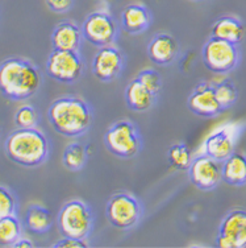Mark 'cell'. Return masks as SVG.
Here are the masks:
<instances>
[{
  "label": "cell",
  "instance_id": "obj_17",
  "mask_svg": "<svg viewBox=\"0 0 246 248\" xmlns=\"http://www.w3.org/2000/svg\"><path fill=\"white\" fill-rule=\"evenodd\" d=\"M211 36L225 40L234 45H240L245 40L246 28L241 20H238L237 17L224 16L212 25Z\"/></svg>",
  "mask_w": 246,
  "mask_h": 248
},
{
  "label": "cell",
  "instance_id": "obj_11",
  "mask_svg": "<svg viewBox=\"0 0 246 248\" xmlns=\"http://www.w3.org/2000/svg\"><path fill=\"white\" fill-rule=\"evenodd\" d=\"M124 67H125V57L114 45L99 48L91 63L92 74L103 83L115 81L121 74Z\"/></svg>",
  "mask_w": 246,
  "mask_h": 248
},
{
  "label": "cell",
  "instance_id": "obj_23",
  "mask_svg": "<svg viewBox=\"0 0 246 248\" xmlns=\"http://www.w3.org/2000/svg\"><path fill=\"white\" fill-rule=\"evenodd\" d=\"M21 223L16 214L7 215L0 219V246L14 247V244L21 238Z\"/></svg>",
  "mask_w": 246,
  "mask_h": 248
},
{
  "label": "cell",
  "instance_id": "obj_12",
  "mask_svg": "<svg viewBox=\"0 0 246 248\" xmlns=\"http://www.w3.org/2000/svg\"><path fill=\"white\" fill-rule=\"evenodd\" d=\"M187 107L200 118H215L223 112L215 94V87L209 83H200L195 87L187 100Z\"/></svg>",
  "mask_w": 246,
  "mask_h": 248
},
{
  "label": "cell",
  "instance_id": "obj_9",
  "mask_svg": "<svg viewBox=\"0 0 246 248\" xmlns=\"http://www.w3.org/2000/svg\"><path fill=\"white\" fill-rule=\"evenodd\" d=\"M83 40L96 48L114 45L118 34V25L115 19L107 12H92L81 27Z\"/></svg>",
  "mask_w": 246,
  "mask_h": 248
},
{
  "label": "cell",
  "instance_id": "obj_21",
  "mask_svg": "<svg viewBox=\"0 0 246 248\" xmlns=\"http://www.w3.org/2000/svg\"><path fill=\"white\" fill-rule=\"evenodd\" d=\"M25 226L33 234H45L53 226V215L43 206H29L25 214Z\"/></svg>",
  "mask_w": 246,
  "mask_h": 248
},
{
  "label": "cell",
  "instance_id": "obj_18",
  "mask_svg": "<svg viewBox=\"0 0 246 248\" xmlns=\"http://www.w3.org/2000/svg\"><path fill=\"white\" fill-rule=\"evenodd\" d=\"M124 96H125V102H127L129 110L134 111V112H145V111L150 110L157 102L156 94L147 90L137 78L133 79L127 86Z\"/></svg>",
  "mask_w": 246,
  "mask_h": 248
},
{
  "label": "cell",
  "instance_id": "obj_14",
  "mask_svg": "<svg viewBox=\"0 0 246 248\" xmlns=\"http://www.w3.org/2000/svg\"><path fill=\"white\" fill-rule=\"evenodd\" d=\"M218 235L225 236L232 248H246V210L229 211L221 220Z\"/></svg>",
  "mask_w": 246,
  "mask_h": 248
},
{
  "label": "cell",
  "instance_id": "obj_10",
  "mask_svg": "<svg viewBox=\"0 0 246 248\" xmlns=\"http://www.w3.org/2000/svg\"><path fill=\"white\" fill-rule=\"evenodd\" d=\"M189 181L199 190L209 191L216 189L221 178V162L213 160L208 155H199L191 160L188 169Z\"/></svg>",
  "mask_w": 246,
  "mask_h": 248
},
{
  "label": "cell",
  "instance_id": "obj_30",
  "mask_svg": "<svg viewBox=\"0 0 246 248\" xmlns=\"http://www.w3.org/2000/svg\"><path fill=\"white\" fill-rule=\"evenodd\" d=\"M54 248H81V247H88V243L83 240V239H75V238H66L58 240L57 243L53 244Z\"/></svg>",
  "mask_w": 246,
  "mask_h": 248
},
{
  "label": "cell",
  "instance_id": "obj_2",
  "mask_svg": "<svg viewBox=\"0 0 246 248\" xmlns=\"http://www.w3.org/2000/svg\"><path fill=\"white\" fill-rule=\"evenodd\" d=\"M47 118L57 134L75 139L85 135L92 125L94 112L87 102L78 96H62L53 102Z\"/></svg>",
  "mask_w": 246,
  "mask_h": 248
},
{
  "label": "cell",
  "instance_id": "obj_15",
  "mask_svg": "<svg viewBox=\"0 0 246 248\" xmlns=\"http://www.w3.org/2000/svg\"><path fill=\"white\" fill-rule=\"evenodd\" d=\"M152 21V12L144 4H129L121 12V27L129 34L146 32Z\"/></svg>",
  "mask_w": 246,
  "mask_h": 248
},
{
  "label": "cell",
  "instance_id": "obj_1",
  "mask_svg": "<svg viewBox=\"0 0 246 248\" xmlns=\"http://www.w3.org/2000/svg\"><path fill=\"white\" fill-rule=\"evenodd\" d=\"M41 73L25 58H7L0 63V93L10 100H27L40 90Z\"/></svg>",
  "mask_w": 246,
  "mask_h": 248
},
{
  "label": "cell",
  "instance_id": "obj_20",
  "mask_svg": "<svg viewBox=\"0 0 246 248\" xmlns=\"http://www.w3.org/2000/svg\"><path fill=\"white\" fill-rule=\"evenodd\" d=\"M221 178L231 186H242L246 184V156L233 152L221 162Z\"/></svg>",
  "mask_w": 246,
  "mask_h": 248
},
{
  "label": "cell",
  "instance_id": "obj_22",
  "mask_svg": "<svg viewBox=\"0 0 246 248\" xmlns=\"http://www.w3.org/2000/svg\"><path fill=\"white\" fill-rule=\"evenodd\" d=\"M87 158H88L87 148L83 144L74 141L66 145V148L63 151V156H62V162L67 170L79 172L86 167Z\"/></svg>",
  "mask_w": 246,
  "mask_h": 248
},
{
  "label": "cell",
  "instance_id": "obj_8",
  "mask_svg": "<svg viewBox=\"0 0 246 248\" xmlns=\"http://www.w3.org/2000/svg\"><path fill=\"white\" fill-rule=\"evenodd\" d=\"M46 73L54 81L71 85L81 79L85 73V62L81 54L72 50L53 49L46 60Z\"/></svg>",
  "mask_w": 246,
  "mask_h": 248
},
{
  "label": "cell",
  "instance_id": "obj_33",
  "mask_svg": "<svg viewBox=\"0 0 246 248\" xmlns=\"http://www.w3.org/2000/svg\"><path fill=\"white\" fill-rule=\"evenodd\" d=\"M195 1H196V0H195Z\"/></svg>",
  "mask_w": 246,
  "mask_h": 248
},
{
  "label": "cell",
  "instance_id": "obj_6",
  "mask_svg": "<svg viewBox=\"0 0 246 248\" xmlns=\"http://www.w3.org/2000/svg\"><path fill=\"white\" fill-rule=\"evenodd\" d=\"M105 215L115 229L128 231L134 229L142 219L144 210L140 201L129 193H116L105 206Z\"/></svg>",
  "mask_w": 246,
  "mask_h": 248
},
{
  "label": "cell",
  "instance_id": "obj_13",
  "mask_svg": "<svg viewBox=\"0 0 246 248\" xmlns=\"http://www.w3.org/2000/svg\"><path fill=\"white\" fill-rule=\"evenodd\" d=\"M179 54V43L167 33H158L147 45V56L159 66H167L175 61Z\"/></svg>",
  "mask_w": 246,
  "mask_h": 248
},
{
  "label": "cell",
  "instance_id": "obj_27",
  "mask_svg": "<svg viewBox=\"0 0 246 248\" xmlns=\"http://www.w3.org/2000/svg\"><path fill=\"white\" fill-rule=\"evenodd\" d=\"M17 210V201L14 193L7 189L5 186L0 185V219L7 215L16 214Z\"/></svg>",
  "mask_w": 246,
  "mask_h": 248
},
{
  "label": "cell",
  "instance_id": "obj_25",
  "mask_svg": "<svg viewBox=\"0 0 246 248\" xmlns=\"http://www.w3.org/2000/svg\"><path fill=\"white\" fill-rule=\"evenodd\" d=\"M215 94H216V99H217L218 105L221 106L223 111L231 108L234 103L237 102L238 98V91L232 81L229 79H224V81L218 82L217 85H215Z\"/></svg>",
  "mask_w": 246,
  "mask_h": 248
},
{
  "label": "cell",
  "instance_id": "obj_3",
  "mask_svg": "<svg viewBox=\"0 0 246 248\" xmlns=\"http://www.w3.org/2000/svg\"><path fill=\"white\" fill-rule=\"evenodd\" d=\"M4 149L7 157L14 164L24 168H37L49 157L50 144L36 127L17 128L7 138Z\"/></svg>",
  "mask_w": 246,
  "mask_h": 248
},
{
  "label": "cell",
  "instance_id": "obj_4",
  "mask_svg": "<svg viewBox=\"0 0 246 248\" xmlns=\"http://www.w3.org/2000/svg\"><path fill=\"white\" fill-rule=\"evenodd\" d=\"M105 148L118 158H133L141 152L144 147L141 132L130 120L115 122L104 134Z\"/></svg>",
  "mask_w": 246,
  "mask_h": 248
},
{
  "label": "cell",
  "instance_id": "obj_32",
  "mask_svg": "<svg viewBox=\"0 0 246 248\" xmlns=\"http://www.w3.org/2000/svg\"><path fill=\"white\" fill-rule=\"evenodd\" d=\"M0 132H1V128H0Z\"/></svg>",
  "mask_w": 246,
  "mask_h": 248
},
{
  "label": "cell",
  "instance_id": "obj_19",
  "mask_svg": "<svg viewBox=\"0 0 246 248\" xmlns=\"http://www.w3.org/2000/svg\"><path fill=\"white\" fill-rule=\"evenodd\" d=\"M204 151L205 155L216 161L223 162L227 160L234 152V140L231 131L223 128L211 135L204 144Z\"/></svg>",
  "mask_w": 246,
  "mask_h": 248
},
{
  "label": "cell",
  "instance_id": "obj_29",
  "mask_svg": "<svg viewBox=\"0 0 246 248\" xmlns=\"http://www.w3.org/2000/svg\"><path fill=\"white\" fill-rule=\"evenodd\" d=\"M49 10L56 14H65L72 8L74 0H46Z\"/></svg>",
  "mask_w": 246,
  "mask_h": 248
},
{
  "label": "cell",
  "instance_id": "obj_7",
  "mask_svg": "<svg viewBox=\"0 0 246 248\" xmlns=\"http://www.w3.org/2000/svg\"><path fill=\"white\" fill-rule=\"evenodd\" d=\"M204 66L216 74H227L240 62V50L238 45L228 43L221 38L212 37L204 44L202 50Z\"/></svg>",
  "mask_w": 246,
  "mask_h": 248
},
{
  "label": "cell",
  "instance_id": "obj_26",
  "mask_svg": "<svg viewBox=\"0 0 246 248\" xmlns=\"http://www.w3.org/2000/svg\"><path fill=\"white\" fill-rule=\"evenodd\" d=\"M14 123L19 128H34L38 124V112L34 107L24 105L14 114Z\"/></svg>",
  "mask_w": 246,
  "mask_h": 248
},
{
  "label": "cell",
  "instance_id": "obj_28",
  "mask_svg": "<svg viewBox=\"0 0 246 248\" xmlns=\"http://www.w3.org/2000/svg\"><path fill=\"white\" fill-rule=\"evenodd\" d=\"M137 79L146 87L147 90L152 91L153 94H156V95L159 94L162 89V78L156 70H153V69L142 70V72L138 73Z\"/></svg>",
  "mask_w": 246,
  "mask_h": 248
},
{
  "label": "cell",
  "instance_id": "obj_5",
  "mask_svg": "<svg viewBox=\"0 0 246 248\" xmlns=\"http://www.w3.org/2000/svg\"><path fill=\"white\" fill-rule=\"evenodd\" d=\"M94 213L81 200H72L62 206L57 215L58 230L66 238L87 240L94 230Z\"/></svg>",
  "mask_w": 246,
  "mask_h": 248
},
{
  "label": "cell",
  "instance_id": "obj_16",
  "mask_svg": "<svg viewBox=\"0 0 246 248\" xmlns=\"http://www.w3.org/2000/svg\"><path fill=\"white\" fill-rule=\"evenodd\" d=\"M82 36L81 28L72 21H62L54 28L52 33L53 49L58 50H72L78 52L81 49Z\"/></svg>",
  "mask_w": 246,
  "mask_h": 248
},
{
  "label": "cell",
  "instance_id": "obj_31",
  "mask_svg": "<svg viewBox=\"0 0 246 248\" xmlns=\"http://www.w3.org/2000/svg\"><path fill=\"white\" fill-rule=\"evenodd\" d=\"M34 244L32 243L29 239H23V238H20L19 240L14 244V248H32Z\"/></svg>",
  "mask_w": 246,
  "mask_h": 248
},
{
  "label": "cell",
  "instance_id": "obj_24",
  "mask_svg": "<svg viewBox=\"0 0 246 248\" xmlns=\"http://www.w3.org/2000/svg\"><path fill=\"white\" fill-rule=\"evenodd\" d=\"M167 158L169 164L176 170H187L192 160L191 151L183 143H178L171 145L167 151Z\"/></svg>",
  "mask_w": 246,
  "mask_h": 248
}]
</instances>
